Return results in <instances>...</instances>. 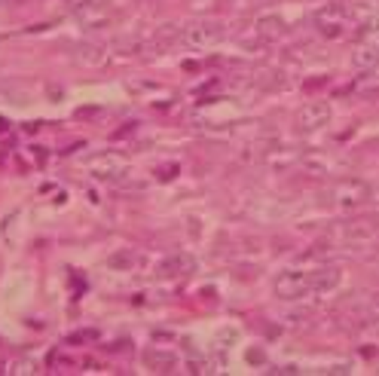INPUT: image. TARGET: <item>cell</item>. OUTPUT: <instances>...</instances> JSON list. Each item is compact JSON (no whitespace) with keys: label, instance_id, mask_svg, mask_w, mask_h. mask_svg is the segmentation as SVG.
Instances as JSON below:
<instances>
[{"label":"cell","instance_id":"obj_15","mask_svg":"<svg viewBox=\"0 0 379 376\" xmlns=\"http://www.w3.org/2000/svg\"><path fill=\"white\" fill-rule=\"evenodd\" d=\"M178 31H181L178 25H168V28H162L159 34H156L153 46H156V49H168V46H174V43L181 40V34H178Z\"/></svg>","mask_w":379,"mask_h":376},{"label":"cell","instance_id":"obj_8","mask_svg":"<svg viewBox=\"0 0 379 376\" xmlns=\"http://www.w3.org/2000/svg\"><path fill=\"white\" fill-rule=\"evenodd\" d=\"M339 279H343V273H339L337 266H324V269H315V273L309 275V291H333V288L339 285Z\"/></svg>","mask_w":379,"mask_h":376},{"label":"cell","instance_id":"obj_9","mask_svg":"<svg viewBox=\"0 0 379 376\" xmlns=\"http://www.w3.org/2000/svg\"><path fill=\"white\" fill-rule=\"evenodd\" d=\"M352 64H355L358 71H364V74H374L379 71V49L376 46H358L355 52H352Z\"/></svg>","mask_w":379,"mask_h":376},{"label":"cell","instance_id":"obj_4","mask_svg":"<svg viewBox=\"0 0 379 376\" xmlns=\"http://www.w3.org/2000/svg\"><path fill=\"white\" fill-rule=\"evenodd\" d=\"M328 123H330V104L328 101H312V104H306V108L297 110V120H293L297 131H303V135L324 129Z\"/></svg>","mask_w":379,"mask_h":376},{"label":"cell","instance_id":"obj_6","mask_svg":"<svg viewBox=\"0 0 379 376\" xmlns=\"http://www.w3.org/2000/svg\"><path fill=\"white\" fill-rule=\"evenodd\" d=\"M309 294V275H303V273H282L276 279V297L278 300H300V297H306Z\"/></svg>","mask_w":379,"mask_h":376},{"label":"cell","instance_id":"obj_20","mask_svg":"<svg viewBox=\"0 0 379 376\" xmlns=\"http://www.w3.org/2000/svg\"><path fill=\"white\" fill-rule=\"evenodd\" d=\"M3 129H6V123H3V120H0V131H3Z\"/></svg>","mask_w":379,"mask_h":376},{"label":"cell","instance_id":"obj_12","mask_svg":"<svg viewBox=\"0 0 379 376\" xmlns=\"http://www.w3.org/2000/svg\"><path fill=\"white\" fill-rule=\"evenodd\" d=\"M355 16L364 28H379V0H358Z\"/></svg>","mask_w":379,"mask_h":376},{"label":"cell","instance_id":"obj_5","mask_svg":"<svg viewBox=\"0 0 379 376\" xmlns=\"http://www.w3.org/2000/svg\"><path fill=\"white\" fill-rule=\"evenodd\" d=\"M312 22H315L318 34L328 37V40H333V37L343 34L345 10H343V6H337V3H328V6H322V10H318L315 16H312Z\"/></svg>","mask_w":379,"mask_h":376},{"label":"cell","instance_id":"obj_19","mask_svg":"<svg viewBox=\"0 0 379 376\" xmlns=\"http://www.w3.org/2000/svg\"><path fill=\"white\" fill-rule=\"evenodd\" d=\"M370 199H376V202H379V187H376V190H370Z\"/></svg>","mask_w":379,"mask_h":376},{"label":"cell","instance_id":"obj_1","mask_svg":"<svg viewBox=\"0 0 379 376\" xmlns=\"http://www.w3.org/2000/svg\"><path fill=\"white\" fill-rule=\"evenodd\" d=\"M330 205L352 211V208H361L364 202H370V184L367 181H358V177H345V181H337L333 190L328 193Z\"/></svg>","mask_w":379,"mask_h":376},{"label":"cell","instance_id":"obj_17","mask_svg":"<svg viewBox=\"0 0 379 376\" xmlns=\"http://www.w3.org/2000/svg\"><path fill=\"white\" fill-rule=\"evenodd\" d=\"M89 6H95V0H68V10L77 12V16H80V12H86Z\"/></svg>","mask_w":379,"mask_h":376},{"label":"cell","instance_id":"obj_2","mask_svg":"<svg viewBox=\"0 0 379 376\" xmlns=\"http://www.w3.org/2000/svg\"><path fill=\"white\" fill-rule=\"evenodd\" d=\"M224 25L214 22V18H199V22L187 25L184 34H181V43L193 46V49H211V46H218L224 40Z\"/></svg>","mask_w":379,"mask_h":376},{"label":"cell","instance_id":"obj_13","mask_svg":"<svg viewBox=\"0 0 379 376\" xmlns=\"http://www.w3.org/2000/svg\"><path fill=\"white\" fill-rule=\"evenodd\" d=\"M144 361H147L150 371L162 373V371H172L174 367V355L172 352H156V349H150L147 355H144Z\"/></svg>","mask_w":379,"mask_h":376},{"label":"cell","instance_id":"obj_10","mask_svg":"<svg viewBox=\"0 0 379 376\" xmlns=\"http://www.w3.org/2000/svg\"><path fill=\"white\" fill-rule=\"evenodd\" d=\"M285 31H287V25L282 16H260L257 18V34L266 37V40H278Z\"/></svg>","mask_w":379,"mask_h":376},{"label":"cell","instance_id":"obj_7","mask_svg":"<svg viewBox=\"0 0 379 376\" xmlns=\"http://www.w3.org/2000/svg\"><path fill=\"white\" fill-rule=\"evenodd\" d=\"M196 269V257L193 254H184V251H178V254H168L166 260L159 263V275L162 279H184Z\"/></svg>","mask_w":379,"mask_h":376},{"label":"cell","instance_id":"obj_14","mask_svg":"<svg viewBox=\"0 0 379 376\" xmlns=\"http://www.w3.org/2000/svg\"><path fill=\"white\" fill-rule=\"evenodd\" d=\"M80 16H83V25H86V28L89 25H92V28H101V25L110 22V12L104 10V6H89V10L80 12Z\"/></svg>","mask_w":379,"mask_h":376},{"label":"cell","instance_id":"obj_18","mask_svg":"<svg viewBox=\"0 0 379 376\" xmlns=\"http://www.w3.org/2000/svg\"><path fill=\"white\" fill-rule=\"evenodd\" d=\"M248 361H251V364H260V349H248Z\"/></svg>","mask_w":379,"mask_h":376},{"label":"cell","instance_id":"obj_3","mask_svg":"<svg viewBox=\"0 0 379 376\" xmlns=\"http://www.w3.org/2000/svg\"><path fill=\"white\" fill-rule=\"evenodd\" d=\"M129 171V160L122 153H114V150H107V153H98L92 156V162H89V175L98 177V181H122Z\"/></svg>","mask_w":379,"mask_h":376},{"label":"cell","instance_id":"obj_11","mask_svg":"<svg viewBox=\"0 0 379 376\" xmlns=\"http://www.w3.org/2000/svg\"><path fill=\"white\" fill-rule=\"evenodd\" d=\"M74 58L86 68H98V64H104V49L98 43H80L74 49Z\"/></svg>","mask_w":379,"mask_h":376},{"label":"cell","instance_id":"obj_16","mask_svg":"<svg viewBox=\"0 0 379 376\" xmlns=\"http://www.w3.org/2000/svg\"><path fill=\"white\" fill-rule=\"evenodd\" d=\"M132 260H135V257L129 254V251H122V254L110 257V266H114V269H129V266H132Z\"/></svg>","mask_w":379,"mask_h":376}]
</instances>
